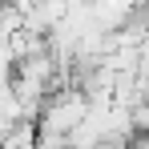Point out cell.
Returning a JSON list of instances; mask_svg holds the SVG:
<instances>
[{"instance_id":"cell-1","label":"cell","mask_w":149,"mask_h":149,"mask_svg":"<svg viewBox=\"0 0 149 149\" xmlns=\"http://www.w3.org/2000/svg\"><path fill=\"white\" fill-rule=\"evenodd\" d=\"M16 125H20V121H8V117H0V149L8 145V137L16 133Z\"/></svg>"},{"instance_id":"cell-2","label":"cell","mask_w":149,"mask_h":149,"mask_svg":"<svg viewBox=\"0 0 149 149\" xmlns=\"http://www.w3.org/2000/svg\"><path fill=\"white\" fill-rule=\"evenodd\" d=\"M129 149H149V133H137V137L129 141Z\"/></svg>"},{"instance_id":"cell-3","label":"cell","mask_w":149,"mask_h":149,"mask_svg":"<svg viewBox=\"0 0 149 149\" xmlns=\"http://www.w3.org/2000/svg\"><path fill=\"white\" fill-rule=\"evenodd\" d=\"M93 149H129V141H101V145H93Z\"/></svg>"}]
</instances>
